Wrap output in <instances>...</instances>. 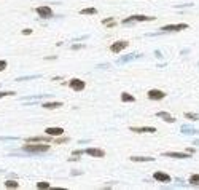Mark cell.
Masks as SVG:
<instances>
[{
    "label": "cell",
    "instance_id": "cell-32",
    "mask_svg": "<svg viewBox=\"0 0 199 190\" xmlns=\"http://www.w3.org/2000/svg\"><path fill=\"white\" fill-rule=\"evenodd\" d=\"M83 48V45H72V50H80Z\"/></svg>",
    "mask_w": 199,
    "mask_h": 190
},
{
    "label": "cell",
    "instance_id": "cell-34",
    "mask_svg": "<svg viewBox=\"0 0 199 190\" xmlns=\"http://www.w3.org/2000/svg\"><path fill=\"white\" fill-rule=\"evenodd\" d=\"M186 152H188V154H194V149H189V147H188Z\"/></svg>",
    "mask_w": 199,
    "mask_h": 190
},
{
    "label": "cell",
    "instance_id": "cell-23",
    "mask_svg": "<svg viewBox=\"0 0 199 190\" xmlns=\"http://www.w3.org/2000/svg\"><path fill=\"white\" fill-rule=\"evenodd\" d=\"M182 131L185 134H199L197 129H193V128H186V126H182Z\"/></svg>",
    "mask_w": 199,
    "mask_h": 190
},
{
    "label": "cell",
    "instance_id": "cell-27",
    "mask_svg": "<svg viewBox=\"0 0 199 190\" xmlns=\"http://www.w3.org/2000/svg\"><path fill=\"white\" fill-rule=\"evenodd\" d=\"M14 91H0V99L5 98V96H14Z\"/></svg>",
    "mask_w": 199,
    "mask_h": 190
},
{
    "label": "cell",
    "instance_id": "cell-18",
    "mask_svg": "<svg viewBox=\"0 0 199 190\" xmlns=\"http://www.w3.org/2000/svg\"><path fill=\"white\" fill-rule=\"evenodd\" d=\"M5 187L6 188H18L19 187V182H16V180H5Z\"/></svg>",
    "mask_w": 199,
    "mask_h": 190
},
{
    "label": "cell",
    "instance_id": "cell-26",
    "mask_svg": "<svg viewBox=\"0 0 199 190\" xmlns=\"http://www.w3.org/2000/svg\"><path fill=\"white\" fill-rule=\"evenodd\" d=\"M51 185H50V182H37V188H50Z\"/></svg>",
    "mask_w": 199,
    "mask_h": 190
},
{
    "label": "cell",
    "instance_id": "cell-20",
    "mask_svg": "<svg viewBox=\"0 0 199 190\" xmlns=\"http://www.w3.org/2000/svg\"><path fill=\"white\" fill-rule=\"evenodd\" d=\"M80 15H97V10L96 8H83Z\"/></svg>",
    "mask_w": 199,
    "mask_h": 190
},
{
    "label": "cell",
    "instance_id": "cell-3",
    "mask_svg": "<svg viewBox=\"0 0 199 190\" xmlns=\"http://www.w3.org/2000/svg\"><path fill=\"white\" fill-rule=\"evenodd\" d=\"M188 29V24L185 23H178V24H170V26H163L161 31L163 32H180V31H185Z\"/></svg>",
    "mask_w": 199,
    "mask_h": 190
},
{
    "label": "cell",
    "instance_id": "cell-1",
    "mask_svg": "<svg viewBox=\"0 0 199 190\" xmlns=\"http://www.w3.org/2000/svg\"><path fill=\"white\" fill-rule=\"evenodd\" d=\"M22 152H27V154H45V152L50 150L48 144H34V142H26V146L21 147Z\"/></svg>",
    "mask_w": 199,
    "mask_h": 190
},
{
    "label": "cell",
    "instance_id": "cell-24",
    "mask_svg": "<svg viewBox=\"0 0 199 190\" xmlns=\"http://www.w3.org/2000/svg\"><path fill=\"white\" fill-rule=\"evenodd\" d=\"M185 118L191 120V121H196V120H199V115H196V113H189V112H186V113H185Z\"/></svg>",
    "mask_w": 199,
    "mask_h": 190
},
{
    "label": "cell",
    "instance_id": "cell-6",
    "mask_svg": "<svg viewBox=\"0 0 199 190\" xmlns=\"http://www.w3.org/2000/svg\"><path fill=\"white\" fill-rule=\"evenodd\" d=\"M69 87L75 91H83L86 88V83H84V80H80V78H72L69 82Z\"/></svg>",
    "mask_w": 199,
    "mask_h": 190
},
{
    "label": "cell",
    "instance_id": "cell-7",
    "mask_svg": "<svg viewBox=\"0 0 199 190\" xmlns=\"http://www.w3.org/2000/svg\"><path fill=\"white\" fill-rule=\"evenodd\" d=\"M129 131L132 133H137V134H144V133H156V128L155 126H131Z\"/></svg>",
    "mask_w": 199,
    "mask_h": 190
},
{
    "label": "cell",
    "instance_id": "cell-13",
    "mask_svg": "<svg viewBox=\"0 0 199 190\" xmlns=\"http://www.w3.org/2000/svg\"><path fill=\"white\" fill-rule=\"evenodd\" d=\"M45 133L46 134H50V136H53V137H56V136H62L64 134V129L62 128H58V126H48L45 129Z\"/></svg>",
    "mask_w": 199,
    "mask_h": 190
},
{
    "label": "cell",
    "instance_id": "cell-33",
    "mask_svg": "<svg viewBox=\"0 0 199 190\" xmlns=\"http://www.w3.org/2000/svg\"><path fill=\"white\" fill-rule=\"evenodd\" d=\"M22 34H24V35H29V34H32V29H24Z\"/></svg>",
    "mask_w": 199,
    "mask_h": 190
},
{
    "label": "cell",
    "instance_id": "cell-15",
    "mask_svg": "<svg viewBox=\"0 0 199 190\" xmlns=\"http://www.w3.org/2000/svg\"><path fill=\"white\" fill-rule=\"evenodd\" d=\"M42 107H43V109H48V110L59 109V107H62V102H58V101H54V102H43Z\"/></svg>",
    "mask_w": 199,
    "mask_h": 190
},
{
    "label": "cell",
    "instance_id": "cell-19",
    "mask_svg": "<svg viewBox=\"0 0 199 190\" xmlns=\"http://www.w3.org/2000/svg\"><path fill=\"white\" fill-rule=\"evenodd\" d=\"M132 161H155L153 157H131Z\"/></svg>",
    "mask_w": 199,
    "mask_h": 190
},
{
    "label": "cell",
    "instance_id": "cell-16",
    "mask_svg": "<svg viewBox=\"0 0 199 190\" xmlns=\"http://www.w3.org/2000/svg\"><path fill=\"white\" fill-rule=\"evenodd\" d=\"M156 117L163 118V120H164V121H167V123H174V121H175V118H174L172 115H169L167 112H158V113H156Z\"/></svg>",
    "mask_w": 199,
    "mask_h": 190
},
{
    "label": "cell",
    "instance_id": "cell-10",
    "mask_svg": "<svg viewBox=\"0 0 199 190\" xmlns=\"http://www.w3.org/2000/svg\"><path fill=\"white\" fill-rule=\"evenodd\" d=\"M163 157L185 160V158H189V154H188V152H166V154H163Z\"/></svg>",
    "mask_w": 199,
    "mask_h": 190
},
{
    "label": "cell",
    "instance_id": "cell-25",
    "mask_svg": "<svg viewBox=\"0 0 199 190\" xmlns=\"http://www.w3.org/2000/svg\"><path fill=\"white\" fill-rule=\"evenodd\" d=\"M102 24L104 26H115V19H113V18H107V19L102 21Z\"/></svg>",
    "mask_w": 199,
    "mask_h": 190
},
{
    "label": "cell",
    "instance_id": "cell-4",
    "mask_svg": "<svg viewBox=\"0 0 199 190\" xmlns=\"http://www.w3.org/2000/svg\"><path fill=\"white\" fill-rule=\"evenodd\" d=\"M129 46V42L128 40H118V42H113V45H110V51L112 53H121L123 50H126Z\"/></svg>",
    "mask_w": 199,
    "mask_h": 190
},
{
    "label": "cell",
    "instance_id": "cell-30",
    "mask_svg": "<svg viewBox=\"0 0 199 190\" xmlns=\"http://www.w3.org/2000/svg\"><path fill=\"white\" fill-rule=\"evenodd\" d=\"M81 154H84V150H75L72 155H73V157H78V155H81Z\"/></svg>",
    "mask_w": 199,
    "mask_h": 190
},
{
    "label": "cell",
    "instance_id": "cell-11",
    "mask_svg": "<svg viewBox=\"0 0 199 190\" xmlns=\"http://www.w3.org/2000/svg\"><path fill=\"white\" fill-rule=\"evenodd\" d=\"M153 179L155 180H158V182H164V184H167V182H170V176L169 174H166V173H163V171H156V173L153 174Z\"/></svg>",
    "mask_w": 199,
    "mask_h": 190
},
{
    "label": "cell",
    "instance_id": "cell-2",
    "mask_svg": "<svg viewBox=\"0 0 199 190\" xmlns=\"http://www.w3.org/2000/svg\"><path fill=\"white\" fill-rule=\"evenodd\" d=\"M156 18L155 16H145V15H132V16H129V18H126V19H123L121 23L123 24H131V23H140V21H155Z\"/></svg>",
    "mask_w": 199,
    "mask_h": 190
},
{
    "label": "cell",
    "instance_id": "cell-14",
    "mask_svg": "<svg viewBox=\"0 0 199 190\" xmlns=\"http://www.w3.org/2000/svg\"><path fill=\"white\" fill-rule=\"evenodd\" d=\"M137 58H142V54H137V53H132L129 56H123V58L118 61V64H124V62H129V61H134Z\"/></svg>",
    "mask_w": 199,
    "mask_h": 190
},
{
    "label": "cell",
    "instance_id": "cell-8",
    "mask_svg": "<svg viewBox=\"0 0 199 190\" xmlns=\"http://www.w3.org/2000/svg\"><path fill=\"white\" fill-rule=\"evenodd\" d=\"M84 154L88 157H94V158H102L105 157V152L102 149H94V147H89V149H84Z\"/></svg>",
    "mask_w": 199,
    "mask_h": 190
},
{
    "label": "cell",
    "instance_id": "cell-5",
    "mask_svg": "<svg viewBox=\"0 0 199 190\" xmlns=\"http://www.w3.org/2000/svg\"><path fill=\"white\" fill-rule=\"evenodd\" d=\"M37 15L43 18V19H50V18H53V10L48 5H42V6H37Z\"/></svg>",
    "mask_w": 199,
    "mask_h": 190
},
{
    "label": "cell",
    "instance_id": "cell-21",
    "mask_svg": "<svg viewBox=\"0 0 199 190\" xmlns=\"http://www.w3.org/2000/svg\"><path fill=\"white\" fill-rule=\"evenodd\" d=\"M42 75L40 74H37V75H29V77H18L16 82H24V80H34V78H40Z\"/></svg>",
    "mask_w": 199,
    "mask_h": 190
},
{
    "label": "cell",
    "instance_id": "cell-29",
    "mask_svg": "<svg viewBox=\"0 0 199 190\" xmlns=\"http://www.w3.org/2000/svg\"><path fill=\"white\" fill-rule=\"evenodd\" d=\"M54 142H56V144H65V142H69V137H62V139H56Z\"/></svg>",
    "mask_w": 199,
    "mask_h": 190
},
{
    "label": "cell",
    "instance_id": "cell-9",
    "mask_svg": "<svg viewBox=\"0 0 199 190\" xmlns=\"http://www.w3.org/2000/svg\"><path fill=\"white\" fill-rule=\"evenodd\" d=\"M147 96H148V99H151V101H161V99L166 98V93L161 91V90H150Z\"/></svg>",
    "mask_w": 199,
    "mask_h": 190
},
{
    "label": "cell",
    "instance_id": "cell-31",
    "mask_svg": "<svg viewBox=\"0 0 199 190\" xmlns=\"http://www.w3.org/2000/svg\"><path fill=\"white\" fill-rule=\"evenodd\" d=\"M0 141H18V137H0Z\"/></svg>",
    "mask_w": 199,
    "mask_h": 190
},
{
    "label": "cell",
    "instance_id": "cell-35",
    "mask_svg": "<svg viewBox=\"0 0 199 190\" xmlns=\"http://www.w3.org/2000/svg\"><path fill=\"white\" fill-rule=\"evenodd\" d=\"M194 144H196V146H199V141H194Z\"/></svg>",
    "mask_w": 199,
    "mask_h": 190
},
{
    "label": "cell",
    "instance_id": "cell-22",
    "mask_svg": "<svg viewBox=\"0 0 199 190\" xmlns=\"http://www.w3.org/2000/svg\"><path fill=\"white\" fill-rule=\"evenodd\" d=\"M189 184L199 187V174H191V176H189Z\"/></svg>",
    "mask_w": 199,
    "mask_h": 190
},
{
    "label": "cell",
    "instance_id": "cell-28",
    "mask_svg": "<svg viewBox=\"0 0 199 190\" xmlns=\"http://www.w3.org/2000/svg\"><path fill=\"white\" fill-rule=\"evenodd\" d=\"M6 65H8V62H6V61L0 59V72H2V70H5V69H6Z\"/></svg>",
    "mask_w": 199,
    "mask_h": 190
},
{
    "label": "cell",
    "instance_id": "cell-17",
    "mask_svg": "<svg viewBox=\"0 0 199 190\" xmlns=\"http://www.w3.org/2000/svg\"><path fill=\"white\" fill-rule=\"evenodd\" d=\"M121 101L123 102H134L136 98L132 96V94H129V93H121Z\"/></svg>",
    "mask_w": 199,
    "mask_h": 190
},
{
    "label": "cell",
    "instance_id": "cell-12",
    "mask_svg": "<svg viewBox=\"0 0 199 190\" xmlns=\"http://www.w3.org/2000/svg\"><path fill=\"white\" fill-rule=\"evenodd\" d=\"M53 136L46 134V136H34V137H27L26 142H51Z\"/></svg>",
    "mask_w": 199,
    "mask_h": 190
}]
</instances>
